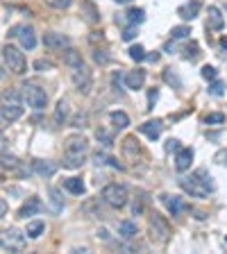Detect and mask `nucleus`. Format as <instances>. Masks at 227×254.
Returning a JSON list of instances; mask_svg holds the SVG:
<instances>
[{"label": "nucleus", "mask_w": 227, "mask_h": 254, "mask_svg": "<svg viewBox=\"0 0 227 254\" xmlns=\"http://www.w3.org/2000/svg\"><path fill=\"white\" fill-rule=\"evenodd\" d=\"M179 186H182L184 193L191 195V198H207L209 193L216 191L214 177H211L204 168H198V170L193 172V175H189V177H179Z\"/></svg>", "instance_id": "obj_1"}, {"label": "nucleus", "mask_w": 227, "mask_h": 254, "mask_svg": "<svg viewBox=\"0 0 227 254\" xmlns=\"http://www.w3.org/2000/svg\"><path fill=\"white\" fill-rule=\"evenodd\" d=\"M25 245H28V238L21 229L16 227H7V229L0 231V248L7 250V252H23Z\"/></svg>", "instance_id": "obj_2"}, {"label": "nucleus", "mask_w": 227, "mask_h": 254, "mask_svg": "<svg viewBox=\"0 0 227 254\" xmlns=\"http://www.w3.org/2000/svg\"><path fill=\"white\" fill-rule=\"evenodd\" d=\"M2 57H5L7 68H9L14 75H23V73L28 71V64H25V55L21 53L16 46H9V43H7V46L2 48Z\"/></svg>", "instance_id": "obj_3"}, {"label": "nucleus", "mask_w": 227, "mask_h": 254, "mask_svg": "<svg viewBox=\"0 0 227 254\" xmlns=\"http://www.w3.org/2000/svg\"><path fill=\"white\" fill-rule=\"evenodd\" d=\"M102 200L114 209H123L127 204V189L123 184H107L102 189Z\"/></svg>", "instance_id": "obj_4"}, {"label": "nucleus", "mask_w": 227, "mask_h": 254, "mask_svg": "<svg viewBox=\"0 0 227 254\" xmlns=\"http://www.w3.org/2000/svg\"><path fill=\"white\" fill-rule=\"evenodd\" d=\"M23 95H25V100H28V105H30L32 109H36V112L46 109V105H48V93L43 89H39L36 84H25Z\"/></svg>", "instance_id": "obj_5"}, {"label": "nucleus", "mask_w": 227, "mask_h": 254, "mask_svg": "<svg viewBox=\"0 0 227 254\" xmlns=\"http://www.w3.org/2000/svg\"><path fill=\"white\" fill-rule=\"evenodd\" d=\"M150 234H152V238L157 243H166L170 238V225H168V220L164 216H159V213H152L150 216Z\"/></svg>", "instance_id": "obj_6"}, {"label": "nucleus", "mask_w": 227, "mask_h": 254, "mask_svg": "<svg viewBox=\"0 0 227 254\" xmlns=\"http://www.w3.org/2000/svg\"><path fill=\"white\" fill-rule=\"evenodd\" d=\"M73 77V84H75V89L80 91V93H89L91 91V84H93V77H91V71L86 68V66H78V68H73L71 73Z\"/></svg>", "instance_id": "obj_7"}, {"label": "nucleus", "mask_w": 227, "mask_h": 254, "mask_svg": "<svg viewBox=\"0 0 227 254\" xmlns=\"http://www.w3.org/2000/svg\"><path fill=\"white\" fill-rule=\"evenodd\" d=\"M9 36H18V39H21V46H23L25 50H34V46H36L34 28H30V25H16V28L9 30Z\"/></svg>", "instance_id": "obj_8"}, {"label": "nucleus", "mask_w": 227, "mask_h": 254, "mask_svg": "<svg viewBox=\"0 0 227 254\" xmlns=\"http://www.w3.org/2000/svg\"><path fill=\"white\" fill-rule=\"evenodd\" d=\"M0 116H2V120H7V123L18 120L23 116V105H21V100H2V105H0Z\"/></svg>", "instance_id": "obj_9"}, {"label": "nucleus", "mask_w": 227, "mask_h": 254, "mask_svg": "<svg viewBox=\"0 0 227 254\" xmlns=\"http://www.w3.org/2000/svg\"><path fill=\"white\" fill-rule=\"evenodd\" d=\"M43 46L50 48V50H64V48L71 46V39L66 34H59V32H48V34H43Z\"/></svg>", "instance_id": "obj_10"}, {"label": "nucleus", "mask_w": 227, "mask_h": 254, "mask_svg": "<svg viewBox=\"0 0 227 254\" xmlns=\"http://www.w3.org/2000/svg\"><path fill=\"white\" fill-rule=\"evenodd\" d=\"M39 211H43V202L39 200L36 195H32V198H28V202H25L23 207L18 209V216H16V218L28 220L30 216H34V213H39Z\"/></svg>", "instance_id": "obj_11"}, {"label": "nucleus", "mask_w": 227, "mask_h": 254, "mask_svg": "<svg viewBox=\"0 0 227 254\" xmlns=\"http://www.w3.org/2000/svg\"><path fill=\"white\" fill-rule=\"evenodd\" d=\"M162 202L166 204V209L170 211V216H179L182 211H186L189 209V204H186L179 195H168V193H164L162 195Z\"/></svg>", "instance_id": "obj_12"}, {"label": "nucleus", "mask_w": 227, "mask_h": 254, "mask_svg": "<svg viewBox=\"0 0 227 254\" xmlns=\"http://www.w3.org/2000/svg\"><path fill=\"white\" fill-rule=\"evenodd\" d=\"M139 132L148 136L150 141H157V139L162 136V132H164V123H162L159 118H155V120H145L143 125H139Z\"/></svg>", "instance_id": "obj_13"}, {"label": "nucleus", "mask_w": 227, "mask_h": 254, "mask_svg": "<svg viewBox=\"0 0 227 254\" xmlns=\"http://www.w3.org/2000/svg\"><path fill=\"white\" fill-rule=\"evenodd\" d=\"M32 170H34L39 177L48 179L57 172V164H53V161H48V159H34L32 161Z\"/></svg>", "instance_id": "obj_14"}, {"label": "nucleus", "mask_w": 227, "mask_h": 254, "mask_svg": "<svg viewBox=\"0 0 227 254\" xmlns=\"http://www.w3.org/2000/svg\"><path fill=\"white\" fill-rule=\"evenodd\" d=\"M123 82H125V89H132V91L141 89L145 84V71L137 68V71H132V73H125V75H123Z\"/></svg>", "instance_id": "obj_15"}, {"label": "nucleus", "mask_w": 227, "mask_h": 254, "mask_svg": "<svg viewBox=\"0 0 227 254\" xmlns=\"http://www.w3.org/2000/svg\"><path fill=\"white\" fill-rule=\"evenodd\" d=\"M66 152L71 154H86L89 152V141L84 136H71L66 141Z\"/></svg>", "instance_id": "obj_16"}, {"label": "nucleus", "mask_w": 227, "mask_h": 254, "mask_svg": "<svg viewBox=\"0 0 227 254\" xmlns=\"http://www.w3.org/2000/svg\"><path fill=\"white\" fill-rule=\"evenodd\" d=\"M200 9H202V2H200V0H193V2H186V5L177 7V16L182 18V21H193V18L200 14Z\"/></svg>", "instance_id": "obj_17"}, {"label": "nucleus", "mask_w": 227, "mask_h": 254, "mask_svg": "<svg viewBox=\"0 0 227 254\" xmlns=\"http://www.w3.org/2000/svg\"><path fill=\"white\" fill-rule=\"evenodd\" d=\"M225 28V18L218 7H209V16H207V30L211 32H221Z\"/></svg>", "instance_id": "obj_18"}, {"label": "nucleus", "mask_w": 227, "mask_h": 254, "mask_svg": "<svg viewBox=\"0 0 227 254\" xmlns=\"http://www.w3.org/2000/svg\"><path fill=\"white\" fill-rule=\"evenodd\" d=\"M125 18H116V23H130V25H141L145 21V9H141V7H132V9H127L125 14H123Z\"/></svg>", "instance_id": "obj_19"}, {"label": "nucleus", "mask_w": 227, "mask_h": 254, "mask_svg": "<svg viewBox=\"0 0 227 254\" xmlns=\"http://www.w3.org/2000/svg\"><path fill=\"white\" fill-rule=\"evenodd\" d=\"M191 161H193V150L191 148H179L177 150V157H175V168L177 172H184L191 168Z\"/></svg>", "instance_id": "obj_20"}, {"label": "nucleus", "mask_w": 227, "mask_h": 254, "mask_svg": "<svg viewBox=\"0 0 227 254\" xmlns=\"http://www.w3.org/2000/svg\"><path fill=\"white\" fill-rule=\"evenodd\" d=\"M82 16L89 21L91 25H96V23H100V12H98V7L91 2V0H82Z\"/></svg>", "instance_id": "obj_21"}, {"label": "nucleus", "mask_w": 227, "mask_h": 254, "mask_svg": "<svg viewBox=\"0 0 227 254\" xmlns=\"http://www.w3.org/2000/svg\"><path fill=\"white\" fill-rule=\"evenodd\" d=\"M64 64L68 66V68H78V66H82V55L78 53V50H73V48H64Z\"/></svg>", "instance_id": "obj_22"}, {"label": "nucleus", "mask_w": 227, "mask_h": 254, "mask_svg": "<svg viewBox=\"0 0 227 254\" xmlns=\"http://www.w3.org/2000/svg\"><path fill=\"white\" fill-rule=\"evenodd\" d=\"M48 195H50V211H53V213H59L61 209H64V198H61L59 189H55V186H50Z\"/></svg>", "instance_id": "obj_23"}, {"label": "nucleus", "mask_w": 227, "mask_h": 254, "mask_svg": "<svg viewBox=\"0 0 227 254\" xmlns=\"http://www.w3.org/2000/svg\"><path fill=\"white\" fill-rule=\"evenodd\" d=\"M64 189L71 191L73 195H82L84 191H86V186H84V182L80 177H68V179H64Z\"/></svg>", "instance_id": "obj_24"}, {"label": "nucleus", "mask_w": 227, "mask_h": 254, "mask_svg": "<svg viewBox=\"0 0 227 254\" xmlns=\"http://www.w3.org/2000/svg\"><path fill=\"white\" fill-rule=\"evenodd\" d=\"M118 234L123 238H134L139 234L137 223H132V220H123V223H118Z\"/></svg>", "instance_id": "obj_25"}, {"label": "nucleus", "mask_w": 227, "mask_h": 254, "mask_svg": "<svg viewBox=\"0 0 227 254\" xmlns=\"http://www.w3.org/2000/svg\"><path fill=\"white\" fill-rule=\"evenodd\" d=\"M112 125L116 127V130H125V127H130V116H127L125 112H112Z\"/></svg>", "instance_id": "obj_26"}, {"label": "nucleus", "mask_w": 227, "mask_h": 254, "mask_svg": "<svg viewBox=\"0 0 227 254\" xmlns=\"http://www.w3.org/2000/svg\"><path fill=\"white\" fill-rule=\"evenodd\" d=\"M84 161H86V154H64V168H82Z\"/></svg>", "instance_id": "obj_27"}, {"label": "nucleus", "mask_w": 227, "mask_h": 254, "mask_svg": "<svg viewBox=\"0 0 227 254\" xmlns=\"http://www.w3.org/2000/svg\"><path fill=\"white\" fill-rule=\"evenodd\" d=\"M68 112H71V107H68V100H59L57 102V109H55V123L61 125L66 118H68Z\"/></svg>", "instance_id": "obj_28"}, {"label": "nucleus", "mask_w": 227, "mask_h": 254, "mask_svg": "<svg viewBox=\"0 0 227 254\" xmlns=\"http://www.w3.org/2000/svg\"><path fill=\"white\" fill-rule=\"evenodd\" d=\"M200 55H202V53H200V46H198L196 41H191L189 46L184 48V59L186 61H198V59H200Z\"/></svg>", "instance_id": "obj_29"}, {"label": "nucleus", "mask_w": 227, "mask_h": 254, "mask_svg": "<svg viewBox=\"0 0 227 254\" xmlns=\"http://www.w3.org/2000/svg\"><path fill=\"white\" fill-rule=\"evenodd\" d=\"M0 164L5 166V168H9V170H18V168H21V161H18L14 154H7V152L0 154Z\"/></svg>", "instance_id": "obj_30"}, {"label": "nucleus", "mask_w": 227, "mask_h": 254, "mask_svg": "<svg viewBox=\"0 0 227 254\" xmlns=\"http://www.w3.org/2000/svg\"><path fill=\"white\" fill-rule=\"evenodd\" d=\"M43 229H46V225L41 223V220H34V223H30L28 225V229H25V234L30 238H39L43 234Z\"/></svg>", "instance_id": "obj_31"}, {"label": "nucleus", "mask_w": 227, "mask_h": 254, "mask_svg": "<svg viewBox=\"0 0 227 254\" xmlns=\"http://www.w3.org/2000/svg\"><path fill=\"white\" fill-rule=\"evenodd\" d=\"M164 82L170 84L173 89H182V80L177 77V73H175L173 68H166V71H164Z\"/></svg>", "instance_id": "obj_32"}, {"label": "nucleus", "mask_w": 227, "mask_h": 254, "mask_svg": "<svg viewBox=\"0 0 227 254\" xmlns=\"http://www.w3.org/2000/svg\"><path fill=\"white\" fill-rule=\"evenodd\" d=\"M189 34H191V28H189V25H177V28H173V30H170L173 41H177V39H186Z\"/></svg>", "instance_id": "obj_33"}, {"label": "nucleus", "mask_w": 227, "mask_h": 254, "mask_svg": "<svg viewBox=\"0 0 227 254\" xmlns=\"http://www.w3.org/2000/svg\"><path fill=\"white\" fill-rule=\"evenodd\" d=\"M225 86H227V84L223 82V80H218V77H216V80H211V84H209V93L218 98V95L225 93Z\"/></svg>", "instance_id": "obj_34"}, {"label": "nucleus", "mask_w": 227, "mask_h": 254, "mask_svg": "<svg viewBox=\"0 0 227 254\" xmlns=\"http://www.w3.org/2000/svg\"><path fill=\"white\" fill-rule=\"evenodd\" d=\"M127 53H130V57H132L134 61H137V64H139V61H143V59H145V48H143V46H139V43H137V46H132L130 50H127Z\"/></svg>", "instance_id": "obj_35"}, {"label": "nucleus", "mask_w": 227, "mask_h": 254, "mask_svg": "<svg viewBox=\"0 0 227 254\" xmlns=\"http://www.w3.org/2000/svg\"><path fill=\"white\" fill-rule=\"evenodd\" d=\"M204 123L207 125H223L225 123V113H221V112L207 113V116H204Z\"/></svg>", "instance_id": "obj_36"}, {"label": "nucleus", "mask_w": 227, "mask_h": 254, "mask_svg": "<svg viewBox=\"0 0 227 254\" xmlns=\"http://www.w3.org/2000/svg\"><path fill=\"white\" fill-rule=\"evenodd\" d=\"M145 202H148V198H145V193H141V198L132 204V213H134V216H141V213L145 211Z\"/></svg>", "instance_id": "obj_37"}, {"label": "nucleus", "mask_w": 227, "mask_h": 254, "mask_svg": "<svg viewBox=\"0 0 227 254\" xmlns=\"http://www.w3.org/2000/svg\"><path fill=\"white\" fill-rule=\"evenodd\" d=\"M157 100H159V89H150L148 91V107H145V109H148V112H152V109H155V105H157Z\"/></svg>", "instance_id": "obj_38"}, {"label": "nucleus", "mask_w": 227, "mask_h": 254, "mask_svg": "<svg viewBox=\"0 0 227 254\" xmlns=\"http://www.w3.org/2000/svg\"><path fill=\"white\" fill-rule=\"evenodd\" d=\"M96 136H98V141H102V145H105V148L114 145V139H112V134H109V132L98 130V132H96Z\"/></svg>", "instance_id": "obj_39"}, {"label": "nucleus", "mask_w": 227, "mask_h": 254, "mask_svg": "<svg viewBox=\"0 0 227 254\" xmlns=\"http://www.w3.org/2000/svg\"><path fill=\"white\" fill-rule=\"evenodd\" d=\"M137 34H139L137 25H127L125 30H123V41H134V39H137Z\"/></svg>", "instance_id": "obj_40"}, {"label": "nucleus", "mask_w": 227, "mask_h": 254, "mask_svg": "<svg viewBox=\"0 0 227 254\" xmlns=\"http://www.w3.org/2000/svg\"><path fill=\"white\" fill-rule=\"evenodd\" d=\"M53 66H55V64H53L50 59H36V61H34V71L43 73V71H50Z\"/></svg>", "instance_id": "obj_41"}, {"label": "nucleus", "mask_w": 227, "mask_h": 254, "mask_svg": "<svg viewBox=\"0 0 227 254\" xmlns=\"http://www.w3.org/2000/svg\"><path fill=\"white\" fill-rule=\"evenodd\" d=\"M93 61H96V64H109V55L105 53V50H93Z\"/></svg>", "instance_id": "obj_42"}, {"label": "nucleus", "mask_w": 227, "mask_h": 254, "mask_svg": "<svg viewBox=\"0 0 227 254\" xmlns=\"http://www.w3.org/2000/svg\"><path fill=\"white\" fill-rule=\"evenodd\" d=\"M200 73H202V77H204V80H209V82L218 77V71H216L214 66H202V71H200Z\"/></svg>", "instance_id": "obj_43"}, {"label": "nucleus", "mask_w": 227, "mask_h": 254, "mask_svg": "<svg viewBox=\"0 0 227 254\" xmlns=\"http://www.w3.org/2000/svg\"><path fill=\"white\" fill-rule=\"evenodd\" d=\"M48 5L55 9H68L73 5V0H48Z\"/></svg>", "instance_id": "obj_44"}, {"label": "nucleus", "mask_w": 227, "mask_h": 254, "mask_svg": "<svg viewBox=\"0 0 227 254\" xmlns=\"http://www.w3.org/2000/svg\"><path fill=\"white\" fill-rule=\"evenodd\" d=\"M112 86L116 91H123V73H118V71L114 73L112 75Z\"/></svg>", "instance_id": "obj_45"}, {"label": "nucleus", "mask_w": 227, "mask_h": 254, "mask_svg": "<svg viewBox=\"0 0 227 254\" xmlns=\"http://www.w3.org/2000/svg\"><path fill=\"white\" fill-rule=\"evenodd\" d=\"M2 100H21V93H18V91H5V93L0 95V102Z\"/></svg>", "instance_id": "obj_46"}, {"label": "nucleus", "mask_w": 227, "mask_h": 254, "mask_svg": "<svg viewBox=\"0 0 227 254\" xmlns=\"http://www.w3.org/2000/svg\"><path fill=\"white\" fill-rule=\"evenodd\" d=\"M214 161H216V164H221V166H227V148L221 150V152H216Z\"/></svg>", "instance_id": "obj_47"}, {"label": "nucleus", "mask_w": 227, "mask_h": 254, "mask_svg": "<svg viewBox=\"0 0 227 254\" xmlns=\"http://www.w3.org/2000/svg\"><path fill=\"white\" fill-rule=\"evenodd\" d=\"M179 148H182V145H179L177 139H168V143H166V150H168V152H177Z\"/></svg>", "instance_id": "obj_48"}, {"label": "nucleus", "mask_w": 227, "mask_h": 254, "mask_svg": "<svg viewBox=\"0 0 227 254\" xmlns=\"http://www.w3.org/2000/svg\"><path fill=\"white\" fill-rule=\"evenodd\" d=\"M73 127H86V116H78L73 120Z\"/></svg>", "instance_id": "obj_49"}, {"label": "nucleus", "mask_w": 227, "mask_h": 254, "mask_svg": "<svg viewBox=\"0 0 227 254\" xmlns=\"http://www.w3.org/2000/svg\"><path fill=\"white\" fill-rule=\"evenodd\" d=\"M7 209H9V204H7V200L5 198H0V218L7 213Z\"/></svg>", "instance_id": "obj_50"}, {"label": "nucleus", "mask_w": 227, "mask_h": 254, "mask_svg": "<svg viewBox=\"0 0 227 254\" xmlns=\"http://www.w3.org/2000/svg\"><path fill=\"white\" fill-rule=\"evenodd\" d=\"M93 159H96L98 166H102L105 161H107V154H105V152H96V157H93Z\"/></svg>", "instance_id": "obj_51"}, {"label": "nucleus", "mask_w": 227, "mask_h": 254, "mask_svg": "<svg viewBox=\"0 0 227 254\" xmlns=\"http://www.w3.org/2000/svg\"><path fill=\"white\" fill-rule=\"evenodd\" d=\"M145 59L148 61H152V64H157V61H159V53H145Z\"/></svg>", "instance_id": "obj_52"}, {"label": "nucleus", "mask_w": 227, "mask_h": 254, "mask_svg": "<svg viewBox=\"0 0 227 254\" xmlns=\"http://www.w3.org/2000/svg\"><path fill=\"white\" fill-rule=\"evenodd\" d=\"M189 209H191V207H189ZM191 211L196 213V218H198V220H204V218H207V213L200 211V209H191Z\"/></svg>", "instance_id": "obj_53"}, {"label": "nucleus", "mask_w": 227, "mask_h": 254, "mask_svg": "<svg viewBox=\"0 0 227 254\" xmlns=\"http://www.w3.org/2000/svg\"><path fill=\"white\" fill-rule=\"evenodd\" d=\"M98 236H100L102 241H109V234H107V229H100V231H98Z\"/></svg>", "instance_id": "obj_54"}, {"label": "nucleus", "mask_w": 227, "mask_h": 254, "mask_svg": "<svg viewBox=\"0 0 227 254\" xmlns=\"http://www.w3.org/2000/svg\"><path fill=\"white\" fill-rule=\"evenodd\" d=\"M164 50H166V53H173V50H175V43H173V41H168L166 46H164Z\"/></svg>", "instance_id": "obj_55"}, {"label": "nucleus", "mask_w": 227, "mask_h": 254, "mask_svg": "<svg viewBox=\"0 0 227 254\" xmlns=\"http://www.w3.org/2000/svg\"><path fill=\"white\" fill-rule=\"evenodd\" d=\"M221 48H223V50H225V53H227V36H223V39H221Z\"/></svg>", "instance_id": "obj_56"}, {"label": "nucleus", "mask_w": 227, "mask_h": 254, "mask_svg": "<svg viewBox=\"0 0 227 254\" xmlns=\"http://www.w3.org/2000/svg\"><path fill=\"white\" fill-rule=\"evenodd\" d=\"M2 77H5V68H2V66H0V80H2Z\"/></svg>", "instance_id": "obj_57"}, {"label": "nucleus", "mask_w": 227, "mask_h": 254, "mask_svg": "<svg viewBox=\"0 0 227 254\" xmlns=\"http://www.w3.org/2000/svg\"><path fill=\"white\" fill-rule=\"evenodd\" d=\"M116 2H130V0H116Z\"/></svg>", "instance_id": "obj_58"}, {"label": "nucleus", "mask_w": 227, "mask_h": 254, "mask_svg": "<svg viewBox=\"0 0 227 254\" xmlns=\"http://www.w3.org/2000/svg\"><path fill=\"white\" fill-rule=\"evenodd\" d=\"M225 243H227V236H225Z\"/></svg>", "instance_id": "obj_59"}, {"label": "nucleus", "mask_w": 227, "mask_h": 254, "mask_svg": "<svg viewBox=\"0 0 227 254\" xmlns=\"http://www.w3.org/2000/svg\"><path fill=\"white\" fill-rule=\"evenodd\" d=\"M0 184H2V179H0Z\"/></svg>", "instance_id": "obj_60"}]
</instances>
